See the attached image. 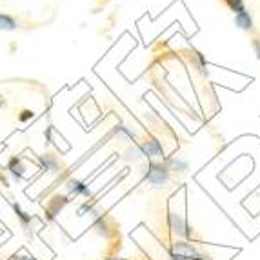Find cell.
Returning a JSON list of instances; mask_svg holds the SVG:
<instances>
[{
	"mask_svg": "<svg viewBox=\"0 0 260 260\" xmlns=\"http://www.w3.org/2000/svg\"><path fill=\"white\" fill-rule=\"evenodd\" d=\"M145 180L149 182L151 186H155V188H162L164 184H168V180H170L168 166L160 162H151L147 171H145Z\"/></svg>",
	"mask_w": 260,
	"mask_h": 260,
	"instance_id": "obj_1",
	"label": "cell"
},
{
	"mask_svg": "<svg viewBox=\"0 0 260 260\" xmlns=\"http://www.w3.org/2000/svg\"><path fill=\"white\" fill-rule=\"evenodd\" d=\"M140 151L144 157H160L164 155V147H162V142L158 139H145L142 144H140Z\"/></svg>",
	"mask_w": 260,
	"mask_h": 260,
	"instance_id": "obj_2",
	"label": "cell"
},
{
	"mask_svg": "<svg viewBox=\"0 0 260 260\" xmlns=\"http://www.w3.org/2000/svg\"><path fill=\"white\" fill-rule=\"evenodd\" d=\"M170 226L176 235H180V236L188 235V226H186V220H184L180 215H176V213H170Z\"/></svg>",
	"mask_w": 260,
	"mask_h": 260,
	"instance_id": "obj_3",
	"label": "cell"
},
{
	"mask_svg": "<svg viewBox=\"0 0 260 260\" xmlns=\"http://www.w3.org/2000/svg\"><path fill=\"white\" fill-rule=\"evenodd\" d=\"M235 24L242 31H251L253 29V17L248 11L238 13V15H235Z\"/></svg>",
	"mask_w": 260,
	"mask_h": 260,
	"instance_id": "obj_4",
	"label": "cell"
},
{
	"mask_svg": "<svg viewBox=\"0 0 260 260\" xmlns=\"http://www.w3.org/2000/svg\"><path fill=\"white\" fill-rule=\"evenodd\" d=\"M168 170L170 171H176V173H184V171H188V162L186 160H182V158H168Z\"/></svg>",
	"mask_w": 260,
	"mask_h": 260,
	"instance_id": "obj_5",
	"label": "cell"
},
{
	"mask_svg": "<svg viewBox=\"0 0 260 260\" xmlns=\"http://www.w3.org/2000/svg\"><path fill=\"white\" fill-rule=\"evenodd\" d=\"M67 188L71 189L73 193H77V195H91L89 188L86 186L84 182H80V180H75V178H71V180L67 182Z\"/></svg>",
	"mask_w": 260,
	"mask_h": 260,
	"instance_id": "obj_6",
	"label": "cell"
},
{
	"mask_svg": "<svg viewBox=\"0 0 260 260\" xmlns=\"http://www.w3.org/2000/svg\"><path fill=\"white\" fill-rule=\"evenodd\" d=\"M67 202V199L66 197H55L51 202H49V206H48V215H49V218H53L55 217V213L58 211L64 204Z\"/></svg>",
	"mask_w": 260,
	"mask_h": 260,
	"instance_id": "obj_7",
	"label": "cell"
},
{
	"mask_svg": "<svg viewBox=\"0 0 260 260\" xmlns=\"http://www.w3.org/2000/svg\"><path fill=\"white\" fill-rule=\"evenodd\" d=\"M15 28H17V22H15L9 15H2V13H0V29L13 31Z\"/></svg>",
	"mask_w": 260,
	"mask_h": 260,
	"instance_id": "obj_8",
	"label": "cell"
},
{
	"mask_svg": "<svg viewBox=\"0 0 260 260\" xmlns=\"http://www.w3.org/2000/svg\"><path fill=\"white\" fill-rule=\"evenodd\" d=\"M224 2H226V6L230 7V11H233L235 15L246 11V4H244V0H224Z\"/></svg>",
	"mask_w": 260,
	"mask_h": 260,
	"instance_id": "obj_9",
	"label": "cell"
},
{
	"mask_svg": "<svg viewBox=\"0 0 260 260\" xmlns=\"http://www.w3.org/2000/svg\"><path fill=\"white\" fill-rule=\"evenodd\" d=\"M9 171H11L17 178H20V176H22V171H24L22 160H20V158H11V160H9Z\"/></svg>",
	"mask_w": 260,
	"mask_h": 260,
	"instance_id": "obj_10",
	"label": "cell"
},
{
	"mask_svg": "<svg viewBox=\"0 0 260 260\" xmlns=\"http://www.w3.org/2000/svg\"><path fill=\"white\" fill-rule=\"evenodd\" d=\"M40 164H42L44 168H46V171H55L57 170V160H55V157H51V155H42L40 157Z\"/></svg>",
	"mask_w": 260,
	"mask_h": 260,
	"instance_id": "obj_11",
	"label": "cell"
},
{
	"mask_svg": "<svg viewBox=\"0 0 260 260\" xmlns=\"http://www.w3.org/2000/svg\"><path fill=\"white\" fill-rule=\"evenodd\" d=\"M115 135H118V137H124V139H129V140L135 139V133L127 126H116L115 127Z\"/></svg>",
	"mask_w": 260,
	"mask_h": 260,
	"instance_id": "obj_12",
	"label": "cell"
},
{
	"mask_svg": "<svg viewBox=\"0 0 260 260\" xmlns=\"http://www.w3.org/2000/svg\"><path fill=\"white\" fill-rule=\"evenodd\" d=\"M140 157H144L142 151H140V145H133V147H129V149L126 151L127 160H133V158H140Z\"/></svg>",
	"mask_w": 260,
	"mask_h": 260,
	"instance_id": "obj_13",
	"label": "cell"
},
{
	"mask_svg": "<svg viewBox=\"0 0 260 260\" xmlns=\"http://www.w3.org/2000/svg\"><path fill=\"white\" fill-rule=\"evenodd\" d=\"M13 207H15V211H17V215H18V217H20V220H22V224H24V226H28V224H29V222H31V217H29V215H28V213H24V211H22V209H20V206H18V204H15V206H13Z\"/></svg>",
	"mask_w": 260,
	"mask_h": 260,
	"instance_id": "obj_14",
	"label": "cell"
},
{
	"mask_svg": "<svg viewBox=\"0 0 260 260\" xmlns=\"http://www.w3.org/2000/svg\"><path fill=\"white\" fill-rule=\"evenodd\" d=\"M253 49H255L257 58H260V40H259V38H255V40H253Z\"/></svg>",
	"mask_w": 260,
	"mask_h": 260,
	"instance_id": "obj_15",
	"label": "cell"
},
{
	"mask_svg": "<svg viewBox=\"0 0 260 260\" xmlns=\"http://www.w3.org/2000/svg\"><path fill=\"white\" fill-rule=\"evenodd\" d=\"M31 116H33V113H31V111H28V109H26V111H22V115H20V120H22V122H26V120H29Z\"/></svg>",
	"mask_w": 260,
	"mask_h": 260,
	"instance_id": "obj_16",
	"label": "cell"
},
{
	"mask_svg": "<svg viewBox=\"0 0 260 260\" xmlns=\"http://www.w3.org/2000/svg\"><path fill=\"white\" fill-rule=\"evenodd\" d=\"M15 260H35V259H31V257H15Z\"/></svg>",
	"mask_w": 260,
	"mask_h": 260,
	"instance_id": "obj_17",
	"label": "cell"
}]
</instances>
